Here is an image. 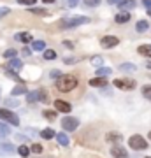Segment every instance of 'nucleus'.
<instances>
[{"mask_svg":"<svg viewBox=\"0 0 151 158\" xmlns=\"http://www.w3.org/2000/svg\"><path fill=\"white\" fill-rule=\"evenodd\" d=\"M120 2H121V0H107L109 6H114V4H120Z\"/></svg>","mask_w":151,"mask_h":158,"instance_id":"nucleus-43","label":"nucleus"},{"mask_svg":"<svg viewBox=\"0 0 151 158\" xmlns=\"http://www.w3.org/2000/svg\"><path fill=\"white\" fill-rule=\"evenodd\" d=\"M144 6L148 7V9H151V0H146V2H144Z\"/></svg>","mask_w":151,"mask_h":158,"instance_id":"nucleus-45","label":"nucleus"},{"mask_svg":"<svg viewBox=\"0 0 151 158\" xmlns=\"http://www.w3.org/2000/svg\"><path fill=\"white\" fill-rule=\"evenodd\" d=\"M137 51H139V55H142V56H151V44H142L137 48Z\"/></svg>","mask_w":151,"mask_h":158,"instance_id":"nucleus-17","label":"nucleus"},{"mask_svg":"<svg viewBox=\"0 0 151 158\" xmlns=\"http://www.w3.org/2000/svg\"><path fill=\"white\" fill-rule=\"evenodd\" d=\"M56 141L60 146H69V135L65 132H60V134H56Z\"/></svg>","mask_w":151,"mask_h":158,"instance_id":"nucleus-16","label":"nucleus"},{"mask_svg":"<svg viewBox=\"0 0 151 158\" xmlns=\"http://www.w3.org/2000/svg\"><path fill=\"white\" fill-rule=\"evenodd\" d=\"M63 46H65V48H69V49H72V48H74V44L70 42V40H63Z\"/></svg>","mask_w":151,"mask_h":158,"instance_id":"nucleus-42","label":"nucleus"},{"mask_svg":"<svg viewBox=\"0 0 151 158\" xmlns=\"http://www.w3.org/2000/svg\"><path fill=\"white\" fill-rule=\"evenodd\" d=\"M128 146L132 149H135V151H144L148 148V142H146V139L142 135H132L128 139Z\"/></svg>","mask_w":151,"mask_h":158,"instance_id":"nucleus-3","label":"nucleus"},{"mask_svg":"<svg viewBox=\"0 0 151 158\" xmlns=\"http://www.w3.org/2000/svg\"><path fill=\"white\" fill-rule=\"evenodd\" d=\"M0 119H4V121L14 125V127L19 125V118H18L12 111H9V109H0Z\"/></svg>","mask_w":151,"mask_h":158,"instance_id":"nucleus-4","label":"nucleus"},{"mask_svg":"<svg viewBox=\"0 0 151 158\" xmlns=\"http://www.w3.org/2000/svg\"><path fill=\"white\" fill-rule=\"evenodd\" d=\"M42 114H44V118L49 119V121H53V119L56 118V111H44Z\"/></svg>","mask_w":151,"mask_h":158,"instance_id":"nucleus-30","label":"nucleus"},{"mask_svg":"<svg viewBox=\"0 0 151 158\" xmlns=\"http://www.w3.org/2000/svg\"><path fill=\"white\" fill-rule=\"evenodd\" d=\"M142 95H144V98H148V100H151V85H146V86H142Z\"/></svg>","mask_w":151,"mask_h":158,"instance_id":"nucleus-29","label":"nucleus"},{"mask_svg":"<svg viewBox=\"0 0 151 158\" xmlns=\"http://www.w3.org/2000/svg\"><path fill=\"white\" fill-rule=\"evenodd\" d=\"M55 109L56 111H60V113H70L72 111V106L69 104V102H65V100H55Z\"/></svg>","mask_w":151,"mask_h":158,"instance_id":"nucleus-9","label":"nucleus"},{"mask_svg":"<svg viewBox=\"0 0 151 158\" xmlns=\"http://www.w3.org/2000/svg\"><path fill=\"white\" fill-rule=\"evenodd\" d=\"M90 18L86 16H70V18H65V19H62V28H74V27H81V25H84V23H88Z\"/></svg>","mask_w":151,"mask_h":158,"instance_id":"nucleus-2","label":"nucleus"},{"mask_svg":"<svg viewBox=\"0 0 151 158\" xmlns=\"http://www.w3.org/2000/svg\"><path fill=\"white\" fill-rule=\"evenodd\" d=\"M37 0H18V4H21V6H34Z\"/></svg>","mask_w":151,"mask_h":158,"instance_id":"nucleus-35","label":"nucleus"},{"mask_svg":"<svg viewBox=\"0 0 151 158\" xmlns=\"http://www.w3.org/2000/svg\"><path fill=\"white\" fill-rule=\"evenodd\" d=\"M21 67H23V62L21 60H18V58H11L9 63H7V70H12V72L21 70Z\"/></svg>","mask_w":151,"mask_h":158,"instance_id":"nucleus-10","label":"nucleus"},{"mask_svg":"<svg viewBox=\"0 0 151 158\" xmlns=\"http://www.w3.org/2000/svg\"><path fill=\"white\" fill-rule=\"evenodd\" d=\"M49 76H51L53 79H58L60 76H62V72H60V70H51V72H49Z\"/></svg>","mask_w":151,"mask_h":158,"instance_id":"nucleus-39","label":"nucleus"},{"mask_svg":"<svg viewBox=\"0 0 151 158\" xmlns=\"http://www.w3.org/2000/svg\"><path fill=\"white\" fill-rule=\"evenodd\" d=\"M118 44H120V39L114 37V35H106V37L100 39V46L106 48V49H111V48H114V46H118Z\"/></svg>","mask_w":151,"mask_h":158,"instance_id":"nucleus-7","label":"nucleus"},{"mask_svg":"<svg viewBox=\"0 0 151 158\" xmlns=\"http://www.w3.org/2000/svg\"><path fill=\"white\" fill-rule=\"evenodd\" d=\"M90 86H93V88H106L107 79L106 77H93V79H90Z\"/></svg>","mask_w":151,"mask_h":158,"instance_id":"nucleus-11","label":"nucleus"},{"mask_svg":"<svg viewBox=\"0 0 151 158\" xmlns=\"http://www.w3.org/2000/svg\"><path fill=\"white\" fill-rule=\"evenodd\" d=\"M14 153V146L11 142H0V155H12Z\"/></svg>","mask_w":151,"mask_h":158,"instance_id":"nucleus-13","label":"nucleus"},{"mask_svg":"<svg viewBox=\"0 0 151 158\" xmlns=\"http://www.w3.org/2000/svg\"><path fill=\"white\" fill-rule=\"evenodd\" d=\"M32 151L39 155V153H42V146L40 144H32Z\"/></svg>","mask_w":151,"mask_h":158,"instance_id":"nucleus-36","label":"nucleus"},{"mask_svg":"<svg viewBox=\"0 0 151 158\" xmlns=\"http://www.w3.org/2000/svg\"><path fill=\"white\" fill-rule=\"evenodd\" d=\"M100 2H102V0H84V4H86L88 7H97Z\"/></svg>","mask_w":151,"mask_h":158,"instance_id":"nucleus-34","label":"nucleus"},{"mask_svg":"<svg viewBox=\"0 0 151 158\" xmlns=\"http://www.w3.org/2000/svg\"><path fill=\"white\" fill-rule=\"evenodd\" d=\"M18 153H19V155H21L23 158H27L28 155H30V149H28V148L25 146V144H21V146L18 148Z\"/></svg>","mask_w":151,"mask_h":158,"instance_id":"nucleus-28","label":"nucleus"},{"mask_svg":"<svg viewBox=\"0 0 151 158\" xmlns=\"http://www.w3.org/2000/svg\"><path fill=\"white\" fill-rule=\"evenodd\" d=\"M91 63H93L95 67H102V63H104V58H102V56H93V58H91Z\"/></svg>","mask_w":151,"mask_h":158,"instance_id":"nucleus-31","label":"nucleus"},{"mask_svg":"<svg viewBox=\"0 0 151 158\" xmlns=\"http://www.w3.org/2000/svg\"><path fill=\"white\" fill-rule=\"evenodd\" d=\"M112 86L114 88H120V90H134L135 88V81L134 79H114L112 81Z\"/></svg>","mask_w":151,"mask_h":158,"instance_id":"nucleus-5","label":"nucleus"},{"mask_svg":"<svg viewBox=\"0 0 151 158\" xmlns=\"http://www.w3.org/2000/svg\"><path fill=\"white\" fill-rule=\"evenodd\" d=\"M30 12L35 14V16H48V14H49L46 9H39V7H30Z\"/></svg>","mask_w":151,"mask_h":158,"instance_id":"nucleus-25","label":"nucleus"},{"mask_svg":"<svg viewBox=\"0 0 151 158\" xmlns=\"http://www.w3.org/2000/svg\"><path fill=\"white\" fill-rule=\"evenodd\" d=\"M9 12H11V9H9V7H0V18H2V16H7Z\"/></svg>","mask_w":151,"mask_h":158,"instance_id":"nucleus-38","label":"nucleus"},{"mask_svg":"<svg viewBox=\"0 0 151 158\" xmlns=\"http://www.w3.org/2000/svg\"><path fill=\"white\" fill-rule=\"evenodd\" d=\"M62 127H63V130L72 132V130H76L79 127V119L74 118V116H65V118L62 119Z\"/></svg>","mask_w":151,"mask_h":158,"instance_id":"nucleus-6","label":"nucleus"},{"mask_svg":"<svg viewBox=\"0 0 151 158\" xmlns=\"http://www.w3.org/2000/svg\"><path fill=\"white\" fill-rule=\"evenodd\" d=\"M114 21H116V23H120V25H121V23H128V21H130V14H128L127 11H121L120 14H116V18H114Z\"/></svg>","mask_w":151,"mask_h":158,"instance_id":"nucleus-15","label":"nucleus"},{"mask_svg":"<svg viewBox=\"0 0 151 158\" xmlns=\"http://www.w3.org/2000/svg\"><path fill=\"white\" fill-rule=\"evenodd\" d=\"M111 74V69L109 67H99L97 69V77H107Z\"/></svg>","mask_w":151,"mask_h":158,"instance_id":"nucleus-20","label":"nucleus"},{"mask_svg":"<svg viewBox=\"0 0 151 158\" xmlns=\"http://www.w3.org/2000/svg\"><path fill=\"white\" fill-rule=\"evenodd\" d=\"M148 28H149V23L144 21V19H142V21H137V25H135V30H137V32H146Z\"/></svg>","mask_w":151,"mask_h":158,"instance_id":"nucleus-24","label":"nucleus"},{"mask_svg":"<svg viewBox=\"0 0 151 158\" xmlns=\"http://www.w3.org/2000/svg\"><path fill=\"white\" fill-rule=\"evenodd\" d=\"M40 137H42V139H53V137H55V130L53 128L40 130Z\"/></svg>","mask_w":151,"mask_h":158,"instance_id":"nucleus-19","label":"nucleus"},{"mask_svg":"<svg viewBox=\"0 0 151 158\" xmlns=\"http://www.w3.org/2000/svg\"><path fill=\"white\" fill-rule=\"evenodd\" d=\"M120 70L121 72H135V65L134 63H121L120 65Z\"/></svg>","mask_w":151,"mask_h":158,"instance_id":"nucleus-23","label":"nucleus"},{"mask_svg":"<svg viewBox=\"0 0 151 158\" xmlns=\"http://www.w3.org/2000/svg\"><path fill=\"white\" fill-rule=\"evenodd\" d=\"M42 2H46V4H53L55 0H42Z\"/></svg>","mask_w":151,"mask_h":158,"instance_id":"nucleus-46","label":"nucleus"},{"mask_svg":"<svg viewBox=\"0 0 151 158\" xmlns=\"http://www.w3.org/2000/svg\"><path fill=\"white\" fill-rule=\"evenodd\" d=\"M28 91H27V86H23V85H19V86H16L14 90H12V97H18V95H27Z\"/></svg>","mask_w":151,"mask_h":158,"instance_id":"nucleus-21","label":"nucleus"},{"mask_svg":"<svg viewBox=\"0 0 151 158\" xmlns=\"http://www.w3.org/2000/svg\"><path fill=\"white\" fill-rule=\"evenodd\" d=\"M148 135H149V139H151V132H149V134H148Z\"/></svg>","mask_w":151,"mask_h":158,"instance_id":"nucleus-48","label":"nucleus"},{"mask_svg":"<svg viewBox=\"0 0 151 158\" xmlns=\"http://www.w3.org/2000/svg\"><path fill=\"white\" fill-rule=\"evenodd\" d=\"M32 49L34 51H44L46 49V42L44 40H34V42H32Z\"/></svg>","mask_w":151,"mask_h":158,"instance_id":"nucleus-18","label":"nucleus"},{"mask_svg":"<svg viewBox=\"0 0 151 158\" xmlns=\"http://www.w3.org/2000/svg\"><path fill=\"white\" fill-rule=\"evenodd\" d=\"M148 69H151V62H148Z\"/></svg>","mask_w":151,"mask_h":158,"instance_id":"nucleus-47","label":"nucleus"},{"mask_svg":"<svg viewBox=\"0 0 151 158\" xmlns=\"http://www.w3.org/2000/svg\"><path fill=\"white\" fill-rule=\"evenodd\" d=\"M79 4V0H65V6L67 7H76Z\"/></svg>","mask_w":151,"mask_h":158,"instance_id":"nucleus-37","label":"nucleus"},{"mask_svg":"<svg viewBox=\"0 0 151 158\" xmlns=\"http://www.w3.org/2000/svg\"><path fill=\"white\" fill-rule=\"evenodd\" d=\"M106 139H107V142H111V144H121V134H116V132H109L106 135Z\"/></svg>","mask_w":151,"mask_h":158,"instance_id":"nucleus-12","label":"nucleus"},{"mask_svg":"<svg viewBox=\"0 0 151 158\" xmlns=\"http://www.w3.org/2000/svg\"><path fill=\"white\" fill-rule=\"evenodd\" d=\"M28 55H30V49H28V48H25V49H23V56H28Z\"/></svg>","mask_w":151,"mask_h":158,"instance_id":"nucleus-44","label":"nucleus"},{"mask_svg":"<svg viewBox=\"0 0 151 158\" xmlns=\"http://www.w3.org/2000/svg\"><path fill=\"white\" fill-rule=\"evenodd\" d=\"M111 155L114 158H128V151L121 144H112L111 146Z\"/></svg>","mask_w":151,"mask_h":158,"instance_id":"nucleus-8","label":"nucleus"},{"mask_svg":"<svg viewBox=\"0 0 151 158\" xmlns=\"http://www.w3.org/2000/svg\"><path fill=\"white\" fill-rule=\"evenodd\" d=\"M16 39L21 40V42H25V44H28V42H34V39H32V35H30V34H18Z\"/></svg>","mask_w":151,"mask_h":158,"instance_id":"nucleus-22","label":"nucleus"},{"mask_svg":"<svg viewBox=\"0 0 151 158\" xmlns=\"http://www.w3.org/2000/svg\"><path fill=\"white\" fill-rule=\"evenodd\" d=\"M6 106L7 107H16V106H19V102H16L14 98H6Z\"/></svg>","mask_w":151,"mask_h":158,"instance_id":"nucleus-33","label":"nucleus"},{"mask_svg":"<svg viewBox=\"0 0 151 158\" xmlns=\"http://www.w3.org/2000/svg\"><path fill=\"white\" fill-rule=\"evenodd\" d=\"M118 7L121 9V11H130V9H134L135 7V0H121Z\"/></svg>","mask_w":151,"mask_h":158,"instance_id":"nucleus-14","label":"nucleus"},{"mask_svg":"<svg viewBox=\"0 0 151 158\" xmlns=\"http://www.w3.org/2000/svg\"><path fill=\"white\" fill-rule=\"evenodd\" d=\"M56 51L55 49H44V60H55Z\"/></svg>","mask_w":151,"mask_h":158,"instance_id":"nucleus-27","label":"nucleus"},{"mask_svg":"<svg viewBox=\"0 0 151 158\" xmlns=\"http://www.w3.org/2000/svg\"><path fill=\"white\" fill-rule=\"evenodd\" d=\"M18 51L16 49H7L6 53H4V58H16Z\"/></svg>","mask_w":151,"mask_h":158,"instance_id":"nucleus-32","label":"nucleus"},{"mask_svg":"<svg viewBox=\"0 0 151 158\" xmlns=\"http://www.w3.org/2000/svg\"><path fill=\"white\" fill-rule=\"evenodd\" d=\"M63 62H65V63H67V65H72V63H76V62H78V60H76V58H65V60H63Z\"/></svg>","mask_w":151,"mask_h":158,"instance_id":"nucleus-41","label":"nucleus"},{"mask_svg":"<svg viewBox=\"0 0 151 158\" xmlns=\"http://www.w3.org/2000/svg\"><path fill=\"white\" fill-rule=\"evenodd\" d=\"M7 76H9V77H11V79H16V81H21V79H19V77H18V76H16V74H14V72H12V70H7Z\"/></svg>","mask_w":151,"mask_h":158,"instance_id":"nucleus-40","label":"nucleus"},{"mask_svg":"<svg viewBox=\"0 0 151 158\" xmlns=\"http://www.w3.org/2000/svg\"><path fill=\"white\" fill-rule=\"evenodd\" d=\"M74 88H78V77L72 74H65V76H60L56 79V90L58 91L67 93V91H72Z\"/></svg>","mask_w":151,"mask_h":158,"instance_id":"nucleus-1","label":"nucleus"},{"mask_svg":"<svg viewBox=\"0 0 151 158\" xmlns=\"http://www.w3.org/2000/svg\"><path fill=\"white\" fill-rule=\"evenodd\" d=\"M7 135H11V128L6 123H0V137H7Z\"/></svg>","mask_w":151,"mask_h":158,"instance_id":"nucleus-26","label":"nucleus"}]
</instances>
